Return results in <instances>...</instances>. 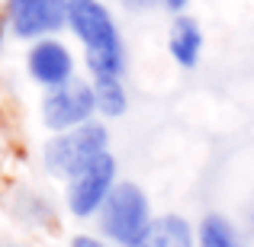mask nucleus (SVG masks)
<instances>
[{"label": "nucleus", "instance_id": "obj_4", "mask_svg": "<svg viewBox=\"0 0 254 247\" xmlns=\"http://www.w3.org/2000/svg\"><path fill=\"white\" fill-rule=\"evenodd\" d=\"M93 116H97L93 87H90V81H81V77L49 90L45 99H42V122H45V129L55 132V135L90 122Z\"/></svg>", "mask_w": 254, "mask_h": 247}, {"label": "nucleus", "instance_id": "obj_14", "mask_svg": "<svg viewBox=\"0 0 254 247\" xmlns=\"http://www.w3.org/2000/svg\"><path fill=\"white\" fill-rule=\"evenodd\" d=\"M187 3H190V0H164V6H168L171 13H184Z\"/></svg>", "mask_w": 254, "mask_h": 247}, {"label": "nucleus", "instance_id": "obj_12", "mask_svg": "<svg viewBox=\"0 0 254 247\" xmlns=\"http://www.w3.org/2000/svg\"><path fill=\"white\" fill-rule=\"evenodd\" d=\"M68 247H110V244H106L103 238H97V235H74Z\"/></svg>", "mask_w": 254, "mask_h": 247}, {"label": "nucleus", "instance_id": "obj_11", "mask_svg": "<svg viewBox=\"0 0 254 247\" xmlns=\"http://www.w3.org/2000/svg\"><path fill=\"white\" fill-rule=\"evenodd\" d=\"M199 247H238L235 244V228L225 215H206L199 222Z\"/></svg>", "mask_w": 254, "mask_h": 247}, {"label": "nucleus", "instance_id": "obj_13", "mask_svg": "<svg viewBox=\"0 0 254 247\" xmlns=\"http://www.w3.org/2000/svg\"><path fill=\"white\" fill-rule=\"evenodd\" d=\"M129 10H148V6H155V3H164V0H123Z\"/></svg>", "mask_w": 254, "mask_h": 247}, {"label": "nucleus", "instance_id": "obj_6", "mask_svg": "<svg viewBox=\"0 0 254 247\" xmlns=\"http://www.w3.org/2000/svg\"><path fill=\"white\" fill-rule=\"evenodd\" d=\"M6 23L16 39H49L68 26V0H6Z\"/></svg>", "mask_w": 254, "mask_h": 247}, {"label": "nucleus", "instance_id": "obj_1", "mask_svg": "<svg viewBox=\"0 0 254 247\" xmlns=\"http://www.w3.org/2000/svg\"><path fill=\"white\" fill-rule=\"evenodd\" d=\"M68 26L84 45L90 77H123L126 49L116 19L100 0H68Z\"/></svg>", "mask_w": 254, "mask_h": 247}, {"label": "nucleus", "instance_id": "obj_5", "mask_svg": "<svg viewBox=\"0 0 254 247\" xmlns=\"http://www.w3.org/2000/svg\"><path fill=\"white\" fill-rule=\"evenodd\" d=\"M116 157L106 151L100 154L90 167H84L74 180H68V190H64V202H68V212L74 218H93L100 215L106 196L116 186Z\"/></svg>", "mask_w": 254, "mask_h": 247}, {"label": "nucleus", "instance_id": "obj_10", "mask_svg": "<svg viewBox=\"0 0 254 247\" xmlns=\"http://www.w3.org/2000/svg\"><path fill=\"white\" fill-rule=\"evenodd\" d=\"M93 99H97V112L103 119H119L129 109V93L123 87V77H90Z\"/></svg>", "mask_w": 254, "mask_h": 247}, {"label": "nucleus", "instance_id": "obj_3", "mask_svg": "<svg viewBox=\"0 0 254 247\" xmlns=\"http://www.w3.org/2000/svg\"><path fill=\"white\" fill-rule=\"evenodd\" d=\"M151 222V205L148 196L138 183L119 180L113 193L106 196L103 209H100V231L119 247H135V241L145 235Z\"/></svg>", "mask_w": 254, "mask_h": 247}, {"label": "nucleus", "instance_id": "obj_15", "mask_svg": "<svg viewBox=\"0 0 254 247\" xmlns=\"http://www.w3.org/2000/svg\"><path fill=\"white\" fill-rule=\"evenodd\" d=\"M3 29H6V16H3V19H0V36H3Z\"/></svg>", "mask_w": 254, "mask_h": 247}, {"label": "nucleus", "instance_id": "obj_9", "mask_svg": "<svg viewBox=\"0 0 254 247\" xmlns=\"http://www.w3.org/2000/svg\"><path fill=\"white\" fill-rule=\"evenodd\" d=\"M168 51L180 68H196L203 51V29L193 16H177L168 36Z\"/></svg>", "mask_w": 254, "mask_h": 247}, {"label": "nucleus", "instance_id": "obj_8", "mask_svg": "<svg viewBox=\"0 0 254 247\" xmlns=\"http://www.w3.org/2000/svg\"><path fill=\"white\" fill-rule=\"evenodd\" d=\"M135 247H196V231L184 215H155Z\"/></svg>", "mask_w": 254, "mask_h": 247}, {"label": "nucleus", "instance_id": "obj_2", "mask_svg": "<svg viewBox=\"0 0 254 247\" xmlns=\"http://www.w3.org/2000/svg\"><path fill=\"white\" fill-rule=\"evenodd\" d=\"M106 151H110V129L97 119H90V122L77 125L71 132L52 135L42 148V164L52 177L74 180L84 167H90Z\"/></svg>", "mask_w": 254, "mask_h": 247}, {"label": "nucleus", "instance_id": "obj_7", "mask_svg": "<svg viewBox=\"0 0 254 247\" xmlns=\"http://www.w3.org/2000/svg\"><path fill=\"white\" fill-rule=\"evenodd\" d=\"M26 68H29L32 81L42 84L45 90H55V87L74 81V55L64 42H58L52 36L32 42L29 55H26Z\"/></svg>", "mask_w": 254, "mask_h": 247}]
</instances>
